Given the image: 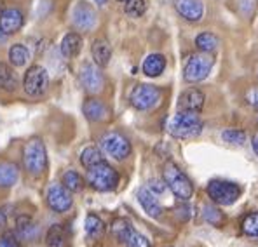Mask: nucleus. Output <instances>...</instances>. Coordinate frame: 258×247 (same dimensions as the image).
<instances>
[{"mask_svg": "<svg viewBox=\"0 0 258 247\" xmlns=\"http://www.w3.org/2000/svg\"><path fill=\"white\" fill-rule=\"evenodd\" d=\"M82 110H84V115L91 120V122H103V120L108 119L107 105H105L101 100H96V98L86 100Z\"/></svg>", "mask_w": 258, "mask_h": 247, "instance_id": "6ab92c4d", "label": "nucleus"}, {"mask_svg": "<svg viewBox=\"0 0 258 247\" xmlns=\"http://www.w3.org/2000/svg\"><path fill=\"white\" fill-rule=\"evenodd\" d=\"M91 52H93V59L98 66H107L110 63V58H112V47L105 39H96L93 42V47H91Z\"/></svg>", "mask_w": 258, "mask_h": 247, "instance_id": "4be33fe9", "label": "nucleus"}, {"mask_svg": "<svg viewBox=\"0 0 258 247\" xmlns=\"http://www.w3.org/2000/svg\"><path fill=\"white\" fill-rule=\"evenodd\" d=\"M84 228H86L87 238H91V240H98V238H101V235H103V231H105L103 221H101V218H98L96 214H87Z\"/></svg>", "mask_w": 258, "mask_h": 247, "instance_id": "393cba45", "label": "nucleus"}, {"mask_svg": "<svg viewBox=\"0 0 258 247\" xmlns=\"http://www.w3.org/2000/svg\"><path fill=\"white\" fill-rule=\"evenodd\" d=\"M204 106V93L196 87L185 89L178 98V110L180 112H192L199 113Z\"/></svg>", "mask_w": 258, "mask_h": 247, "instance_id": "4468645a", "label": "nucleus"}, {"mask_svg": "<svg viewBox=\"0 0 258 247\" xmlns=\"http://www.w3.org/2000/svg\"><path fill=\"white\" fill-rule=\"evenodd\" d=\"M253 150H255V153L258 155V134H255V136H253Z\"/></svg>", "mask_w": 258, "mask_h": 247, "instance_id": "58836bf2", "label": "nucleus"}, {"mask_svg": "<svg viewBox=\"0 0 258 247\" xmlns=\"http://www.w3.org/2000/svg\"><path fill=\"white\" fill-rule=\"evenodd\" d=\"M23 23H25V18H23V13L20 9H4V13L0 14V32L4 35H14L23 28Z\"/></svg>", "mask_w": 258, "mask_h": 247, "instance_id": "2eb2a0df", "label": "nucleus"}, {"mask_svg": "<svg viewBox=\"0 0 258 247\" xmlns=\"http://www.w3.org/2000/svg\"><path fill=\"white\" fill-rule=\"evenodd\" d=\"M242 233L249 238H258V212H249L241 223Z\"/></svg>", "mask_w": 258, "mask_h": 247, "instance_id": "7c9ffc66", "label": "nucleus"}, {"mask_svg": "<svg viewBox=\"0 0 258 247\" xmlns=\"http://www.w3.org/2000/svg\"><path fill=\"white\" fill-rule=\"evenodd\" d=\"M138 202H140V206L143 207V211H145L147 214L150 216V218L157 219V218H161V216H162L161 202L157 200L155 193L150 192L147 186H143V188L138 190Z\"/></svg>", "mask_w": 258, "mask_h": 247, "instance_id": "f3484780", "label": "nucleus"}, {"mask_svg": "<svg viewBox=\"0 0 258 247\" xmlns=\"http://www.w3.org/2000/svg\"><path fill=\"white\" fill-rule=\"evenodd\" d=\"M82 49V39L79 33H67L61 40V54L64 58H75Z\"/></svg>", "mask_w": 258, "mask_h": 247, "instance_id": "5701e85b", "label": "nucleus"}, {"mask_svg": "<svg viewBox=\"0 0 258 247\" xmlns=\"http://www.w3.org/2000/svg\"><path fill=\"white\" fill-rule=\"evenodd\" d=\"M208 195L218 206H230L241 197V186L225 180H211L208 185Z\"/></svg>", "mask_w": 258, "mask_h": 247, "instance_id": "423d86ee", "label": "nucleus"}, {"mask_svg": "<svg viewBox=\"0 0 258 247\" xmlns=\"http://www.w3.org/2000/svg\"><path fill=\"white\" fill-rule=\"evenodd\" d=\"M81 84L84 87V91H87L89 94H96L103 89V84H105V78H103V73L100 71L98 64H91V63H86L81 70Z\"/></svg>", "mask_w": 258, "mask_h": 247, "instance_id": "ddd939ff", "label": "nucleus"}, {"mask_svg": "<svg viewBox=\"0 0 258 247\" xmlns=\"http://www.w3.org/2000/svg\"><path fill=\"white\" fill-rule=\"evenodd\" d=\"M166 68V58L162 54H150L143 61V73L147 77H159Z\"/></svg>", "mask_w": 258, "mask_h": 247, "instance_id": "b1692460", "label": "nucleus"}, {"mask_svg": "<svg viewBox=\"0 0 258 247\" xmlns=\"http://www.w3.org/2000/svg\"><path fill=\"white\" fill-rule=\"evenodd\" d=\"M124 11H126V14L131 18L143 16L147 11V0H126Z\"/></svg>", "mask_w": 258, "mask_h": 247, "instance_id": "473e14b6", "label": "nucleus"}, {"mask_svg": "<svg viewBox=\"0 0 258 247\" xmlns=\"http://www.w3.org/2000/svg\"><path fill=\"white\" fill-rule=\"evenodd\" d=\"M96 2H98V4H100V6H105V4H107V2H108V0H96Z\"/></svg>", "mask_w": 258, "mask_h": 247, "instance_id": "ea45409f", "label": "nucleus"}, {"mask_svg": "<svg viewBox=\"0 0 258 247\" xmlns=\"http://www.w3.org/2000/svg\"><path fill=\"white\" fill-rule=\"evenodd\" d=\"M23 87L28 96H42L49 87V73L44 66L33 64L28 68L23 78Z\"/></svg>", "mask_w": 258, "mask_h": 247, "instance_id": "9d476101", "label": "nucleus"}, {"mask_svg": "<svg viewBox=\"0 0 258 247\" xmlns=\"http://www.w3.org/2000/svg\"><path fill=\"white\" fill-rule=\"evenodd\" d=\"M196 47L199 49L201 52H213L216 47H218V39L213 35V33H201L196 39Z\"/></svg>", "mask_w": 258, "mask_h": 247, "instance_id": "c756f323", "label": "nucleus"}, {"mask_svg": "<svg viewBox=\"0 0 258 247\" xmlns=\"http://www.w3.org/2000/svg\"><path fill=\"white\" fill-rule=\"evenodd\" d=\"M28 58H30V52L25 45L16 44L9 49V61L11 64H14V66H23V64L28 61Z\"/></svg>", "mask_w": 258, "mask_h": 247, "instance_id": "c85d7f7f", "label": "nucleus"}, {"mask_svg": "<svg viewBox=\"0 0 258 247\" xmlns=\"http://www.w3.org/2000/svg\"><path fill=\"white\" fill-rule=\"evenodd\" d=\"M174 7L178 14L188 21H199L204 14V6L201 0H176Z\"/></svg>", "mask_w": 258, "mask_h": 247, "instance_id": "a211bd4d", "label": "nucleus"}, {"mask_svg": "<svg viewBox=\"0 0 258 247\" xmlns=\"http://www.w3.org/2000/svg\"><path fill=\"white\" fill-rule=\"evenodd\" d=\"M61 185L64 186V188L70 190L72 193L81 192V190L84 188V178H82L77 171L68 169V171H64L63 176H61Z\"/></svg>", "mask_w": 258, "mask_h": 247, "instance_id": "a878e982", "label": "nucleus"}, {"mask_svg": "<svg viewBox=\"0 0 258 247\" xmlns=\"http://www.w3.org/2000/svg\"><path fill=\"white\" fill-rule=\"evenodd\" d=\"M246 101H248V103L251 105L253 108L258 110V86L251 87V89H248V93H246Z\"/></svg>", "mask_w": 258, "mask_h": 247, "instance_id": "c9c22d12", "label": "nucleus"}, {"mask_svg": "<svg viewBox=\"0 0 258 247\" xmlns=\"http://www.w3.org/2000/svg\"><path fill=\"white\" fill-rule=\"evenodd\" d=\"M45 202L51 211L54 212H67L70 211L74 199H72V192L64 188L61 183H51L45 190Z\"/></svg>", "mask_w": 258, "mask_h": 247, "instance_id": "9b49d317", "label": "nucleus"}, {"mask_svg": "<svg viewBox=\"0 0 258 247\" xmlns=\"http://www.w3.org/2000/svg\"><path fill=\"white\" fill-rule=\"evenodd\" d=\"M86 183L96 192H112L119 185V173L103 160L87 169Z\"/></svg>", "mask_w": 258, "mask_h": 247, "instance_id": "20e7f679", "label": "nucleus"}, {"mask_svg": "<svg viewBox=\"0 0 258 247\" xmlns=\"http://www.w3.org/2000/svg\"><path fill=\"white\" fill-rule=\"evenodd\" d=\"M203 120L199 119V113L192 112H178L168 122V132L174 138L192 139L203 132Z\"/></svg>", "mask_w": 258, "mask_h": 247, "instance_id": "f03ea898", "label": "nucleus"}, {"mask_svg": "<svg viewBox=\"0 0 258 247\" xmlns=\"http://www.w3.org/2000/svg\"><path fill=\"white\" fill-rule=\"evenodd\" d=\"M215 64L213 52H199V54H192L188 58L187 64L183 70V78L190 84H197L210 75L211 68Z\"/></svg>", "mask_w": 258, "mask_h": 247, "instance_id": "39448f33", "label": "nucleus"}, {"mask_svg": "<svg viewBox=\"0 0 258 247\" xmlns=\"http://www.w3.org/2000/svg\"><path fill=\"white\" fill-rule=\"evenodd\" d=\"M203 218H204V221L210 223V225H213V226H222L223 221H225V216H223V212L220 211L216 206H204Z\"/></svg>", "mask_w": 258, "mask_h": 247, "instance_id": "2f4dec72", "label": "nucleus"}, {"mask_svg": "<svg viewBox=\"0 0 258 247\" xmlns=\"http://www.w3.org/2000/svg\"><path fill=\"white\" fill-rule=\"evenodd\" d=\"M74 23L77 28L89 32L94 25H96V13L94 9L86 2H79L74 9Z\"/></svg>", "mask_w": 258, "mask_h": 247, "instance_id": "dca6fc26", "label": "nucleus"}, {"mask_svg": "<svg viewBox=\"0 0 258 247\" xmlns=\"http://www.w3.org/2000/svg\"><path fill=\"white\" fill-rule=\"evenodd\" d=\"M20 180V169L14 162H0V188H11Z\"/></svg>", "mask_w": 258, "mask_h": 247, "instance_id": "412c9836", "label": "nucleus"}, {"mask_svg": "<svg viewBox=\"0 0 258 247\" xmlns=\"http://www.w3.org/2000/svg\"><path fill=\"white\" fill-rule=\"evenodd\" d=\"M47 150L40 138H30L23 146V166L33 178L42 176L47 169Z\"/></svg>", "mask_w": 258, "mask_h": 247, "instance_id": "f257e3e1", "label": "nucleus"}, {"mask_svg": "<svg viewBox=\"0 0 258 247\" xmlns=\"http://www.w3.org/2000/svg\"><path fill=\"white\" fill-rule=\"evenodd\" d=\"M0 247H21V242L14 233H4L0 235Z\"/></svg>", "mask_w": 258, "mask_h": 247, "instance_id": "f704fd0d", "label": "nucleus"}, {"mask_svg": "<svg viewBox=\"0 0 258 247\" xmlns=\"http://www.w3.org/2000/svg\"><path fill=\"white\" fill-rule=\"evenodd\" d=\"M162 178H164V183L169 190L173 192V195L178 200H190L194 193V185L188 180V176L180 169L174 162H168L162 171Z\"/></svg>", "mask_w": 258, "mask_h": 247, "instance_id": "7ed1b4c3", "label": "nucleus"}, {"mask_svg": "<svg viewBox=\"0 0 258 247\" xmlns=\"http://www.w3.org/2000/svg\"><path fill=\"white\" fill-rule=\"evenodd\" d=\"M100 148L103 150V153H107L108 157H112L113 160H124L131 153V143L124 134L120 132H107L100 138Z\"/></svg>", "mask_w": 258, "mask_h": 247, "instance_id": "0eeeda50", "label": "nucleus"}, {"mask_svg": "<svg viewBox=\"0 0 258 247\" xmlns=\"http://www.w3.org/2000/svg\"><path fill=\"white\" fill-rule=\"evenodd\" d=\"M112 235L126 247H150L149 238L140 231H136L126 219L119 218L112 223Z\"/></svg>", "mask_w": 258, "mask_h": 247, "instance_id": "6e6552de", "label": "nucleus"}, {"mask_svg": "<svg viewBox=\"0 0 258 247\" xmlns=\"http://www.w3.org/2000/svg\"><path fill=\"white\" fill-rule=\"evenodd\" d=\"M161 91L155 86H149V84H140L129 94V101L136 110H152L161 103Z\"/></svg>", "mask_w": 258, "mask_h": 247, "instance_id": "1a4fd4ad", "label": "nucleus"}, {"mask_svg": "<svg viewBox=\"0 0 258 247\" xmlns=\"http://www.w3.org/2000/svg\"><path fill=\"white\" fill-rule=\"evenodd\" d=\"M6 228H7V214L4 209H0V233H4Z\"/></svg>", "mask_w": 258, "mask_h": 247, "instance_id": "4c0bfd02", "label": "nucleus"}, {"mask_svg": "<svg viewBox=\"0 0 258 247\" xmlns=\"http://www.w3.org/2000/svg\"><path fill=\"white\" fill-rule=\"evenodd\" d=\"M18 87V77L13 71V68L6 63H0V89L14 91Z\"/></svg>", "mask_w": 258, "mask_h": 247, "instance_id": "bb28decb", "label": "nucleus"}, {"mask_svg": "<svg viewBox=\"0 0 258 247\" xmlns=\"http://www.w3.org/2000/svg\"><path fill=\"white\" fill-rule=\"evenodd\" d=\"M147 188H149L150 192H154L155 195H157V193L164 192L166 183H164V181H159V180H150V183H149V186H147Z\"/></svg>", "mask_w": 258, "mask_h": 247, "instance_id": "e433bc0d", "label": "nucleus"}, {"mask_svg": "<svg viewBox=\"0 0 258 247\" xmlns=\"http://www.w3.org/2000/svg\"><path fill=\"white\" fill-rule=\"evenodd\" d=\"M100 162H103V155H101V151L98 150L96 146H86L84 150L81 151V164L84 166L86 169L100 164Z\"/></svg>", "mask_w": 258, "mask_h": 247, "instance_id": "cd10ccee", "label": "nucleus"}, {"mask_svg": "<svg viewBox=\"0 0 258 247\" xmlns=\"http://www.w3.org/2000/svg\"><path fill=\"white\" fill-rule=\"evenodd\" d=\"M13 233L16 235V238L20 242L33 244V242H37L42 237V228H40V223L35 218H32L28 214H21L16 218V225H14Z\"/></svg>", "mask_w": 258, "mask_h": 247, "instance_id": "f8f14e48", "label": "nucleus"}, {"mask_svg": "<svg viewBox=\"0 0 258 247\" xmlns=\"http://www.w3.org/2000/svg\"><path fill=\"white\" fill-rule=\"evenodd\" d=\"M222 139L229 144H244L246 141V132L239 131V129H227V131L222 132Z\"/></svg>", "mask_w": 258, "mask_h": 247, "instance_id": "72a5a7b5", "label": "nucleus"}, {"mask_svg": "<svg viewBox=\"0 0 258 247\" xmlns=\"http://www.w3.org/2000/svg\"><path fill=\"white\" fill-rule=\"evenodd\" d=\"M120 2H126V0H120Z\"/></svg>", "mask_w": 258, "mask_h": 247, "instance_id": "79ce46f5", "label": "nucleus"}, {"mask_svg": "<svg viewBox=\"0 0 258 247\" xmlns=\"http://www.w3.org/2000/svg\"><path fill=\"white\" fill-rule=\"evenodd\" d=\"M4 13V0H0V14Z\"/></svg>", "mask_w": 258, "mask_h": 247, "instance_id": "a19ab883", "label": "nucleus"}, {"mask_svg": "<svg viewBox=\"0 0 258 247\" xmlns=\"http://www.w3.org/2000/svg\"><path fill=\"white\" fill-rule=\"evenodd\" d=\"M68 240V228L63 223L51 225L45 233V245L47 247H67Z\"/></svg>", "mask_w": 258, "mask_h": 247, "instance_id": "aec40b11", "label": "nucleus"}]
</instances>
